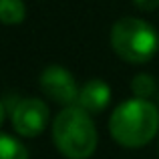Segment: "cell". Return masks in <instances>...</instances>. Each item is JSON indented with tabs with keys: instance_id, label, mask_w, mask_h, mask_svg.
<instances>
[{
	"instance_id": "cell-2",
	"label": "cell",
	"mask_w": 159,
	"mask_h": 159,
	"mask_svg": "<svg viewBox=\"0 0 159 159\" xmlns=\"http://www.w3.org/2000/svg\"><path fill=\"white\" fill-rule=\"evenodd\" d=\"M52 141L66 159H89L97 149V127L81 107H65L52 121Z\"/></svg>"
},
{
	"instance_id": "cell-6",
	"label": "cell",
	"mask_w": 159,
	"mask_h": 159,
	"mask_svg": "<svg viewBox=\"0 0 159 159\" xmlns=\"http://www.w3.org/2000/svg\"><path fill=\"white\" fill-rule=\"evenodd\" d=\"M111 103V87L103 79H91L79 91L77 107L87 111L89 115H99Z\"/></svg>"
},
{
	"instance_id": "cell-4",
	"label": "cell",
	"mask_w": 159,
	"mask_h": 159,
	"mask_svg": "<svg viewBox=\"0 0 159 159\" xmlns=\"http://www.w3.org/2000/svg\"><path fill=\"white\" fill-rule=\"evenodd\" d=\"M48 117H51V111H48L47 103L40 101V99L28 97V99H20L16 103V107L12 109L10 121L14 133H18L20 137H36L47 129L48 125Z\"/></svg>"
},
{
	"instance_id": "cell-9",
	"label": "cell",
	"mask_w": 159,
	"mask_h": 159,
	"mask_svg": "<svg viewBox=\"0 0 159 159\" xmlns=\"http://www.w3.org/2000/svg\"><path fill=\"white\" fill-rule=\"evenodd\" d=\"M155 89H157V83L149 73H139L131 81V91L137 99H149L155 93Z\"/></svg>"
},
{
	"instance_id": "cell-5",
	"label": "cell",
	"mask_w": 159,
	"mask_h": 159,
	"mask_svg": "<svg viewBox=\"0 0 159 159\" xmlns=\"http://www.w3.org/2000/svg\"><path fill=\"white\" fill-rule=\"evenodd\" d=\"M40 91L47 95L51 101L58 103L62 107L77 105L79 101V87L75 77L69 69L61 65H51L40 73Z\"/></svg>"
},
{
	"instance_id": "cell-1",
	"label": "cell",
	"mask_w": 159,
	"mask_h": 159,
	"mask_svg": "<svg viewBox=\"0 0 159 159\" xmlns=\"http://www.w3.org/2000/svg\"><path fill=\"white\" fill-rule=\"evenodd\" d=\"M109 133L121 147H143L159 133V109L147 99L123 101L109 117Z\"/></svg>"
},
{
	"instance_id": "cell-3",
	"label": "cell",
	"mask_w": 159,
	"mask_h": 159,
	"mask_svg": "<svg viewBox=\"0 0 159 159\" xmlns=\"http://www.w3.org/2000/svg\"><path fill=\"white\" fill-rule=\"evenodd\" d=\"M111 48L121 61L143 65L159 51V32L145 20L125 16L111 28Z\"/></svg>"
},
{
	"instance_id": "cell-10",
	"label": "cell",
	"mask_w": 159,
	"mask_h": 159,
	"mask_svg": "<svg viewBox=\"0 0 159 159\" xmlns=\"http://www.w3.org/2000/svg\"><path fill=\"white\" fill-rule=\"evenodd\" d=\"M133 4L143 12H153L159 8V0H133Z\"/></svg>"
},
{
	"instance_id": "cell-8",
	"label": "cell",
	"mask_w": 159,
	"mask_h": 159,
	"mask_svg": "<svg viewBox=\"0 0 159 159\" xmlns=\"http://www.w3.org/2000/svg\"><path fill=\"white\" fill-rule=\"evenodd\" d=\"M0 159H28V151L16 137L2 133L0 135Z\"/></svg>"
},
{
	"instance_id": "cell-7",
	"label": "cell",
	"mask_w": 159,
	"mask_h": 159,
	"mask_svg": "<svg viewBox=\"0 0 159 159\" xmlns=\"http://www.w3.org/2000/svg\"><path fill=\"white\" fill-rule=\"evenodd\" d=\"M26 16V6L22 0H0V20L6 26L20 24Z\"/></svg>"
}]
</instances>
